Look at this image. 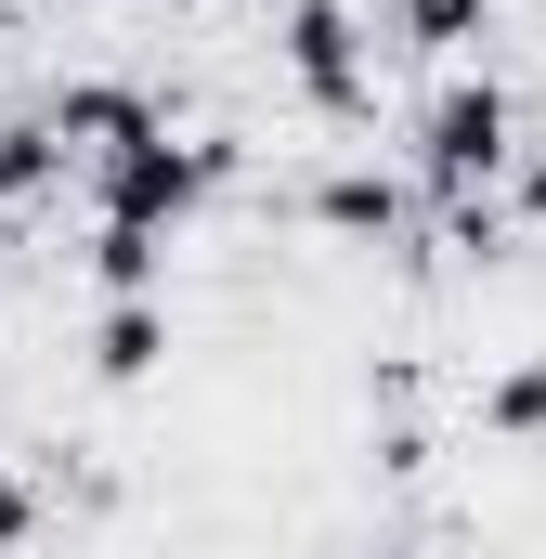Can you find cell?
Instances as JSON below:
<instances>
[{
	"instance_id": "obj_1",
	"label": "cell",
	"mask_w": 546,
	"mask_h": 559,
	"mask_svg": "<svg viewBox=\"0 0 546 559\" xmlns=\"http://www.w3.org/2000/svg\"><path fill=\"white\" fill-rule=\"evenodd\" d=\"M508 156H521V92H508L495 66H442V79L416 92V118H404V182H416L429 222L495 209Z\"/></svg>"
},
{
	"instance_id": "obj_2",
	"label": "cell",
	"mask_w": 546,
	"mask_h": 559,
	"mask_svg": "<svg viewBox=\"0 0 546 559\" xmlns=\"http://www.w3.org/2000/svg\"><path fill=\"white\" fill-rule=\"evenodd\" d=\"M235 169H248V143H235V131H182V118H156V131H143V143H118L105 169H79V195H92V222L182 235L209 195H235Z\"/></svg>"
},
{
	"instance_id": "obj_3",
	"label": "cell",
	"mask_w": 546,
	"mask_h": 559,
	"mask_svg": "<svg viewBox=\"0 0 546 559\" xmlns=\"http://www.w3.org/2000/svg\"><path fill=\"white\" fill-rule=\"evenodd\" d=\"M273 79L325 118V131H365L378 118V26L352 0H273Z\"/></svg>"
},
{
	"instance_id": "obj_4",
	"label": "cell",
	"mask_w": 546,
	"mask_h": 559,
	"mask_svg": "<svg viewBox=\"0 0 546 559\" xmlns=\"http://www.w3.org/2000/svg\"><path fill=\"white\" fill-rule=\"evenodd\" d=\"M156 118H169V105H156L143 79H118V66H79V79H52V92H39V131L66 143V169H105V156L143 143Z\"/></svg>"
},
{
	"instance_id": "obj_5",
	"label": "cell",
	"mask_w": 546,
	"mask_h": 559,
	"mask_svg": "<svg viewBox=\"0 0 546 559\" xmlns=\"http://www.w3.org/2000/svg\"><path fill=\"white\" fill-rule=\"evenodd\" d=\"M299 209H312V235H339V248H404V235H416V182H404V169H378V156L312 169Z\"/></svg>"
},
{
	"instance_id": "obj_6",
	"label": "cell",
	"mask_w": 546,
	"mask_h": 559,
	"mask_svg": "<svg viewBox=\"0 0 546 559\" xmlns=\"http://www.w3.org/2000/svg\"><path fill=\"white\" fill-rule=\"evenodd\" d=\"M495 13H508V0H378L391 52H416V66H468V52L495 39Z\"/></svg>"
},
{
	"instance_id": "obj_7",
	"label": "cell",
	"mask_w": 546,
	"mask_h": 559,
	"mask_svg": "<svg viewBox=\"0 0 546 559\" xmlns=\"http://www.w3.org/2000/svg\"><path fill=\"white\" fill-rule=\"evenodd\" d=\"M156 365H169V299H105L92 312V378L105 391H143Z\"/></svg>"
},
{
	"instance_id": "obj_8",
	"label": "cell",
	"mask_w": 546,
	"mask_h": 559,
	"mask_svg": "<svg viewBox=\"0 0 546 559\" xmlns=\"http://www.w3.org/2000/svg\"><path fill=\"white\" fill-rule=\"evenodd\" d=\"M79 274H92V299H169V235L92 222V235H79Z\"/></svg>"
},
{
	"instance_id": "obj_9",
	"label": "cell",
	"mask_w": 546,
	"mask_h": 559,
	"mask_svg": "<svg viewBox=\"0 0 546 559\" xmlns=\"http://www.w3.org/2000/svg\"><path fill=\"white\" fill-rule=\"evenodd\" d=\"M79 169H66V143L39 131V105H13L0 118V222H26V209H52Z\"/></svg>"
},
{
	"instance_id": "obj_10",
	"label": "cell",
	"mask_w": 546,
	"mask_h": 559,
	"mask_svg": "<svg viewBox=\"0 0 546 559\" xmlns=\"http://www.w3.org/2000/svg\"><path fill=\"white\" fill-rule=\"evenodd\" d=\"M468 417H482V442L534 455V442H546V352H508V365L482 378V404H468Z\"/></svg>"
},
{
	"instance_id": "obj_11",
	"label": "cell",
	"mask_w": 546,
	"mask_h": 559,
	"mask_svg": "<svg viewBox=\"0 0 546 559\" xmlns=\"http://www.w3.org/2000/svg\"><path fill=\"white\" fill-rule=\"evenodd\" d=\"M495 209H508V222H521V235L546 248V143H521V156H508V182H495Z\"/></svg>"
},
{
	"instance_id": "obj_12",
	"label": "cell",
	"mask_w": 546,
	"mask_h": 559,
	"mask_svg": "<svg viewBox=\"0 0 546 559\" xmlns=\"http://www.w3.org/2000/svg\"><path fill=\"white\" fill-rule=\"evenodd\" d=\"M39 521H52V508H39V481H26V468H0V559L39 547Z\"/></svg>"
},
{
	"instance_id": "obj_13",
	"label": "cell",
	"mask_w": 546,
	"mask_h": 559,
	"mask_svg": "<svg viewBox=\"0 0 546 559\" xmlns=\"http://www.w3.org/2000/svg\"><path fill=\"white\" fill-rule=\"evenodd\" d=\"M378 559H416V547H378Z\"/></svg>"
},
{
	"instance_id": "obj_14",
	"label": "cell",
	"mask_w": 546,
	"mask_h": 559,
	"mask_svg": "<svg viewBox=\"0 0 546 559\" xmlns=\"http://www.w3.org/2000/svg\"><path fill=\"white\" fill-rule=\"evenodd\" d=\"M0 26H13V0H0Z\"/></svg>"
}]
</instances>
